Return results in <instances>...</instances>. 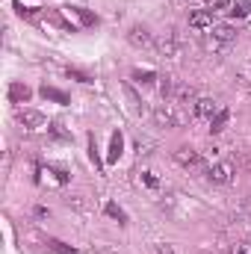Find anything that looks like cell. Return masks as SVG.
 Here are the masks:
<instances>
[{
    "label": "cell",
    "mask_w": 251,
    "mask_h": 254,
    "mask_svg": "<svg viewBox=\"0 0 251 254\" xmlns=\"http://www.w3.org/2000/svg\"><path fill=\"white\" fill-rule=\"evenodd\" d=\"M154 122H157V127H181L184 116H181L178 104H160L154 110Z\"/></svg>",
    "instance_id": "6da1fadb"
},
{
    "label": "cell",
    "mask_w": 251,
    "mask_h": 254,
    "mask_svg": "<svg viewBox=\"0 0 251 254\" xmlns=\"http://www.w3.org/2000/svg\"><path fill=\"white\" fill-rule=\"evenodd\" d=\"M234 175H237V169H234V163H231V160H222V163H216V166H210V169H207V181H210V184H219V187L231 184V181H234Z\"/></svg>",
    "instance_id": "7a4b0ae2"
},
{
    "label": "cell",
    "mask_w": 251,
    "mask_h": 254,
    "mask_svg": "<svg viewBox=\"0 0 251 254\" xmlns=\"http://www.w3.org/2000/svg\"><path fill=\"white\" fill-rule=\"evenodd\" d=\"M189 27H192L195 33L213 30V27H216V24H213V12H210V9H195V12H189Z\"/></svg>",
    "instance_id": "3957f363"
},
{
    "label": "cell",
    "mask_w": 251,
    "mask_h": 254,
    "mask_svg": "<svg viewBox=\"0 0 251 254\" xmlns=\"http://www.w3.org/2000/svg\"><path fill=\"white\" fill-rule=\"evenodd\" d=\"M127 42L133 48H154V36L148 33V27H139V24L127 30Z\"/></svg>",
    "instance_id": "277c9868"
},
{
    "label": "cell",
    "mask_w": 251,
    "mask_h": 254,
    "mask_svg": "<svg viewBox=\"0 0 251 254\" xmlns=\"http://www.w3.org/2000/svg\"><path fill=\"white\" fill-rule=\"evenodd\" d=\"M18 122L24 127H30V130H39V127L48 125V119H45L39 110H18Z\"/></svg>",
    "instance_id": "5b68a950"
},
{
    "label": "cell",
    "mask_w": 251,
    "mask_h": 254,
    "mask_svg": "<svg viewBox=\"0 0 251 254\" xmlns=\"http://www.w3.org/2000/svg\"><path fill=\"white\" fill-rule=\"evenodd\" d=\"M175 163H181L184 169H198V166H201V157H198V151H192V148H178V151H175Z\"/></svg>",
    "instance_id": "8992f818"
},
{
    "label": "cell",
    "mask_w": 251,
    "mask_h": 254,
    "mask_svg": "<svg viewBox=\"0 0 251 254\" xmlns=\"http://www.w3.org/2000/svg\"><path fill=\"white\" fill-rule=\"evenodd\" d=\"M210 33H213V42H219V45H231L237 39V30L231 24H216Z\"/></svg>",
    "instance_id": "52a82bcc"
},
{
    "label": "cell",
    "mask_w": 251,
    "mask_h": 254,
    "mask_svg": "<svg viewBox=\"0 0 251 254\" xmlns=\"http://www.w3.org/2000/svg\"><path fill=\"white\" fill-rule=\"evenodd\" d=\"M219 113V104L213 101V98H198L195 101V116H201V119H213Z\"/></svg>",
    "instance_id": "ba28073f"
},
{
    "label": "cell",
    "mask_w": 251,
    "mask_h": 254,
    "mask_svg": "<svg viewBox=\"0 0 251 254\" xmlns=\"http://www.w3.org/2000/svg\"><path fill=\"white\" fill-rule=\"evenodd\" d=\"M157 48H160V54H166V57H178V54H181V45H178L175 33H166V36L157 42Z\"/></svg>",
    "instance_id": "9c48e42d"
},
{
    "label": "cell",
    "mask_w": 251,
    "mask_h": 254,
    "mask_svg": "<svg viewBox=\"0 0 251 254\" xmlns=\"http://www.w3.org/2000/svg\"><path fill=\"white\" fill-rule=\"evenodd\" d=\"M228 119H231V113H228V110H219V113L210 119V133H222L225 125H228Z\"/></svg>",
    "instance_id": "30bf717a"
},
{
    "label": "cell",
    "mask_w": 251,
    "mask_h": 254,
    "mask_svg": "<svg viewBox=\"0 0 251 254\" xmlns=\"http://www.w3.org/2000/svg\"><path fill=\"white\" fill-rule=\"evenodd\" d=\"M228 12H231V15H237V18H249V15H251V0H234Z\"/></svg>",
    "instance_id": "8fae6325"
},
{
    "label": "cell",
    "mask_w": 251,
    "mask_h": 254,
    "mask_svg": "<svg viewBox=\"0 0 251 254\" xmlns=\"http://www.w3.org/2000/svg\"><path fill=\"white\" fill-rule=\"evenodd\" d=\"M9 98H12V101H27V98H30V89L21 86V83H12V86H9Z\"/></svg>",
    "instance_id": "7c38bea8"
},
{
    "label": "cell",
    "mask_w": 251,
    "mask_h": 254,
    "mask_svg": "<svg viewBox=\"0 0 251 254\" xmlns=\"http://www.w3.org/2000/svg\"><path fill=\"white\" fill-rule=\"evenodd\" d=\"M119 157H122V133H113V142H110V157H107V160H110V163H116Z\"/></svg>",
    "instance_id": "4fadbf2b"
},
{
    "label": "cell",
    "mask_w": 251,
    "mask_h": 254,
    "mask_svg": "<svg viewBox=\"0 0 251 254\" xmlns=\"http://www.w3.org/2000/svg\"><path fill=\"white\" fill-rule=\"evenodd\" d=\"M175 98H178V104H189V101H198V98H195V92H192V89H187V86H181V89L175 92Z\"/></svg>",
    "instance_id": "5bb4252c"
},
{
    "label": "cell",
    "mask_w": 251,
    "mask_h": 254,
    "mask_svg": "<svg viewBox=\"0 0 251 254\" xmlns=\"http://www.w3.org/2000/svg\"><path fill=\"white\" fill-rule=\"evenodd\" d=\"M42 95H45V98H54L57 104H68V98H65L60 89H51V86H45V89H42Z\"/></svg>",
    "instance_id": "9a60e30c"
},
{
    "label": "cell",
    "mask_w": 251,
    "mask_h": 254,
    "mask_svg": "<svg viewBox=\"0 0 251 254\" xmlns=\"http://www.w3.org/2000/svg\"><path fill=\"white\" fill-rule=\"evenodd\" d=\"M48 249H51V252H60V254H74V249L65 246V243H60V240H48Z\"/></svg>",
    "instance_id": "2e32d148"
},
{
    "label": "cell",
    "mask_w": 251,
    "mask_h": 254,
    "mask_svg": "<svg viewBox=\"0 0 251 254\" xmlns=\"http://www.w3.org/2000/svg\"><path fill=\"white\" fill-rule=\"evenodd\" d=\"M107 213H110L113 219H119V222H127V213L119 207V204H107Z\"/></svg>",
    "instance_id": "e0dca14e"
},
{
    "label": "cell",
    "mask_w": 251,
    "mask_h": 254,
    "mask_svg": "<svg viewBox=\"0 0 251 254\" xmlns=\"http://www.w3.org/2000/svg\"><path fill=\"white\" fill-rule=\"evenodd\" d=\"M228 254H251V243H234Z\"/></svg>",
    "instance_id": "ac0fdd59"
},
{
    "label": "cell",
    "mask_w": 251,
    "mask_h": 254,
    "mask_svg": "<svg viewBox=\"0 0 251 254\" xmlns=\"http://www.w3.org/2000/svg\"><path fill=\"white\" fill-rule=\"evenodd\" d=\"M210 12H222V9H231V0H207Z\"/></svg>",
    "instance_id": "d6986e66"
},
{
    "label": "cell",
    "mask_w": 251,
    "mask_h": 254,
    "mask_svg": "<svg viewBox=\"0 0 251 254\" xmlns=\"http://www.w3.org/2000/svg\"><path fill=\"white\" fill-rule=\"evenodd\" d=\"M68 77H74V80H80V83H92L89 74H83V71H77V68H68Z\"/></svg>",
    "instance_id": "ffe728a7"
},
{
    "label": "cell",
    "mask_w": 251,
    "mask_h": 254,
    "mask_svg": "<svg viewBox=\"0 0 251 254\" xmlns=\"http://www.w3.org/2000/svg\"><path fill=\"white\" fill-rule=\"evenodd\" d=\"M133 77H136L139 83H154V71H136Z\"/></svg>",
    "instance_id": "44dd1931"
},
{
    "label": "cell",
    "mask_w": 251,
    "mask_h": 254,
    "mask_svg": "<svg viewBox=\"0 0 251 254\" xmlns=\"http://www.w3.org/2000/svg\"><path fill=\"white\" fill-rule=\"evenodd\" d=\"M163 83H160V92H163V98H169L172 95V77H160Z\"/></svg>",
    "instance_id": "7402d4cb"
},
{
    "label": "cell",
    "mask_w": 251,
    "mask_h": 254,
    "mask_svg": "<svg viewBox=\"0 0 251 254\" xmlns=\"http://www.w3.org/2000/svg\"><path fill=\"white\" fill-rule=\"evenodd\" d=\"M154 254H175V252H172V246H163V243H157V246H154Z\"/></svg>",
    "instance_id": "603a6c76"
},
{
    "label": "cell",
    "mask_w": 251,
    "mask_h": 254,
    "mask_svg": "<svg viewBox=\"0 0 251 254\" xmlns=\"http://www.w3.org/2000/svg\"><path fill=\"white\" fill-rule=\"evenodd\" d=\"M77 15H80V18H83V21H86V24H95V21H98V18H92V15H89V12H83V9H77Z\"/></svg>",
    "instance_id": "cb8c5ba5"
},
{
    "label": "cell",
    "mask_w": 251,
    "mask_h": 254,
    "mask_svg": "<svg viewBox=\"0 0 251 254\" xmlns=\"http://www.w3.org/2000/svg\"><path fill=\"white\" fill-rule=\"evenodd\" d=\"M145 184H148V187H157V178H154V175H148V172H145Z\"/></svg>",
    "instance_id": "d4e9b609"
},
{
    "label": "cell",
    "mask_w": 251,
    "mask_h": 254,
    "mask_svg": "<svg viewBox=\"0 0 251 254\" xmlns=\"http://www.w3.org/2000/svg\"><path fill=\"white\" fill-rule=\"evenodd\" d=\"M243 166H246V169H251V154H249V157H243Z\"/></svg>",
    "instance_id": "484cf974"
}]
</instances>
